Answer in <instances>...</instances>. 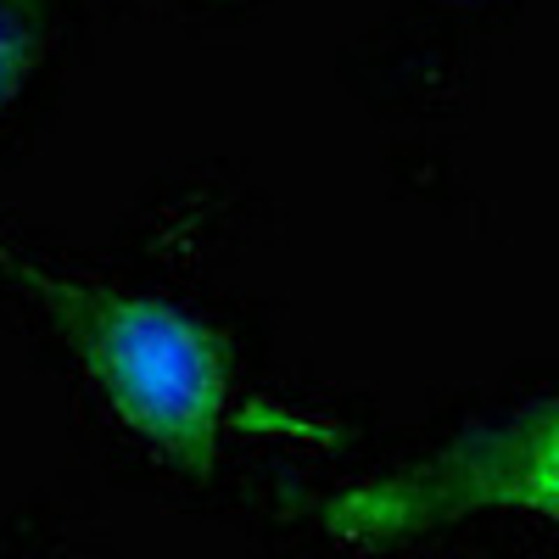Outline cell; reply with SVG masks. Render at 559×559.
Instances as JSON below:
<instances>
[{
	"label": "cell",
	"instance_id": "6da1fadb",
	"mask_svg": "<svg viewBox=\"0 0 559 559\" xmlns=\"http://www.w3.org/2000/svg\"><path fill=\"white\" fill-rule=\"evenodd\" d=\"M0 263L17 269L45 297V308L62 319L84 376L102 386L107 408L123 426L163 448L185 471H207L229 419V376L202 324L157 297L62 280L17 258Z\"/></svg>",
	"mask_w": 559,
	"mask_h": 559
},
{
	"label": "cell",
	"instance_id": "7a4b0ae2",
	"mask_svg": "<svg viewBox=\"0 0 559 559\" xmlns=\"http://www.w3.org/2000/svg\"><path fill=\"white\" fill-rule=\"evenodd\" d=\"M487 509H526L559 521V403L526 408L492 431L431 453L426 464L331 498L324 526L353 548H381Z\"/></svg>",
	"mask_w": 559,
	"mask_h": 559
},
{
	"label": "cell",
	"instance_id": "3957f363",
	"mask_svg": "<svg viewBox=\"0 0 559 559\" xmlns=\"http://www.w3.org/2000/svg\"><path fill=\"white\" fill-rule=\"evenodd\" d=\"M45 57V23H39V0H0V112L12 107L23 79Z\"/></svg>",
	"mask_w": 559,
	"mask_h": 559
}]
</instances>
